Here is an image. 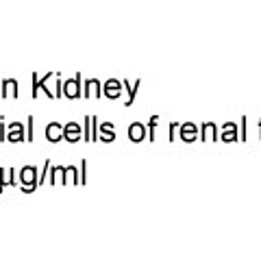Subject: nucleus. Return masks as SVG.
Masks as SVG:
<instances>
[{
	"label": "nucleus",
	"instance_id": "obj_1",
	"mask_svg": "<svg viewBox=\"0 0 261 261\" xmlns=\"http://www.w3.org/2000/svg\"><path fill=\"white\" fill-rule=\"evenodd\" d=\"M63 135L68 137L70 142H76L79 135H81V133H79V126H76V124H68V126H65V133H63Z\"/></svg>",
	"mask_w": 261,
	"mask_h": 261
},
{
	"label": "nucleus",
	"instance_id": "obj_2",
	"mask_svg": "<svg viewBox=\"0 0 261 261\" xmlns=\"http://www.w3.org/2000/svg\"><path fill=\"white\" fill-rule=\"evenodd\" d=\"M61 135H63V130H61L59 126H57V124H50V126H48V140L57 142V140H59Z\"/></svg>",
	"mask_w": 261,
	"mask_h": 261
},
{
	"label": "nucleus",
	"instance_id": "obj_3",
	"mask_svg": "<svg viewBox=\"0 0 261 261\" xmlns=\"http://www.w3.org/2000/svg\"><path fill=\"white\" fill-rule=\"evenodd\" d=\"M181 135L185 137L187 142H192L194 137H196V126H194V124H185V126H183V130H181Z\"/></svg>",
	"mask_w": 261,
	"mask_h": 261
},
{
	"label": "nucleus",
	"instance_id": "obj_4",
	"mask_svg": "<svg viewBox=\"0 0 261 261\" xmlns=\"http://www.w3.org/2000/svg\"><path fill=\"white\" fill-rule=\"evenodd\" d=\"M128 135L133 137V140H142V137H144V126L142 124H133V126H130V130H128Z\"/></svg>",
	"mask_w": 261,
	"mask_h": 261
},
{
	"label": "nucleus",
	"instance_id": "obj_5",
	"mask_svg": "<svg viewBox=\"0 0 261 261\" xmlns=\"http://www.w3.org/2000/svg\"><path fill=\"white\" fill-rule=\"evenodd\" d=\"M65 92H68L70 98H74L76 96V81H70V83L65 85Z\"/></svg>",
	"mask_w": 261,
	"mask_h": 261
},
{
	"label": "nucleus",
	"instance_id": "obj_6",
	"mask_svg": "<svg viewBox=\"0 0 261 261\" xmlns=\"http://www.w3.org/2000/svg\"><path fill=\"white\" fill-rule=\"evenodd\" d=\"M33 176H35V170H24V172H22V181L24 183H33Z\"/></svg>",
	"mask_w": 261,
	"mask_h": 261
}]
</instances>
